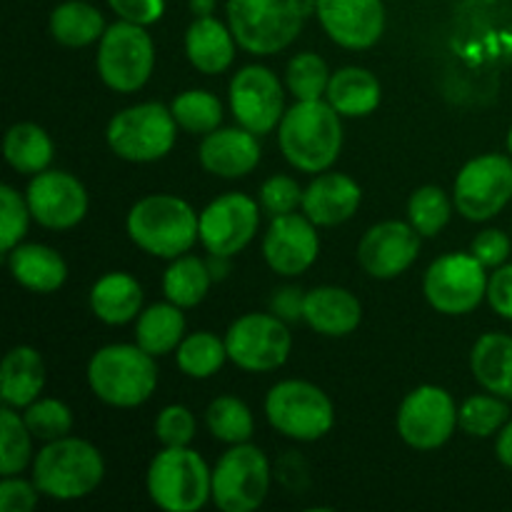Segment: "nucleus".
Here are the masks:
<instances>
[{"instance_id": "2f4dec72", "label": "nucleus", "mask_w": 512, "mask_h": 512, "mask_svg": "<svg viewBox=\"0 0 512 512\" xmlns=\"http://www.w3.org/2000/svg\"><path fill=\"white\" fill-rule=\"evenodd\" d=\"M3 150L10 168L23 175L43 173L53 160V140L35 123H15L5 133Z\"/></svg>"}, {"instance_id": "c756f323", "label": "nucleus", "mask_w": 512, "mask_h": 512, "mask_svg": "<svg viewBox=\"0 0 512 512\" xmlns=\"http://www.w3.org/2000/svg\"><path fill=\"white\" fill-rule=\"evenodd\" d=\"M185 338L183 308L168 303H155L138 315L135 323V343L148 350L153 358L178 350Z\"/></svg>"}, {"instance_id": "dca6fc26", "label": "nucleus", "mask_w": 512, "mask_h": 512, "mask_svg": "<svg viewBox=\"0 0 512 512\" xmlns=\"http://www.w3.org/2000/svg\"><path fill=\"white\" fill-rule=\"evenodd\" d=\"M258 223L260 210L253 198L243 193L220 195L200 213V243L210 255L233 258L248 248Z\"/></svg>"}, {"instance_id": "39448f33", "label": "nucleus", "mask_w": 512, "mask_h": 512, "mask_svg": "<svg viewBox=\"0 0 512 512\" xmlns=\"http://www.w3.org/2000/svg\"><path fill=\"white\" fill-rule=\"evenodd\" d=\"M305 23L300 0H228V25L250 55H275L288 48Z\"/></svg>"}, {"instance_id": "412c9836", "label": "nucleus", "mask_w": 512, "mask_h": 512, "mask_svg": "<svg viewBox=\"0 0 512 512\" xmlns=\"http://www.w3.org/2000/svg\"><path fill=\"white\" fill-rule=\"evenodd\" d=\"M198 158L210 175L228 180L243 178V175L253 173L260 163L258 135L245 130L243 125L240 128H218L205 135Z\"/></svg>"}, {"instance_id": "5701e85b", "label": "nucleus", "mask_w": 512, "mask_h": 512, "mask_svg": "<svg viewBox=\"0 0 512 512\" xmlns=\"http://www.w3.org/2000/svg\"><path fill=\"white\" fill-rule=\"evenodd\" d=\"M303 320L315 333L328 335V338H343L360 325L363 305L350 290L320 285V288L305 293Z\"/></svg>"}, {"instance_id": "aec40b11", "label": "nucleus", "mask_w": 512, "mask_h": 512, "mask_svg": "<svg viewBox=\"0 0 512 512\" xmlns=\"http://www.w3.org/2000/svg\"><path fill=\"white\" fill-rule=\"evenodd\" d=\"M318 225L308 215H278L263 238V255L270 270L283 278H295L315 263L320 253Z\"/></svg>"}, {"instance_id": "423d86ee", "label": "nucleus", "mask_w": 512, "mask_h": 512, "mask_svg": "<svg viewBox=\"0 0 512 512\" xmlns=\"http://www.w3.org/2000/svg\"><path fill=\"white\" fill-rule=\"evenodd\" d=\"M145 485L165 512H195L213 500V470L190 448H163L150 463Z\"/></svg>"}, {"instance_id": "4468645a", "label": "nucleus", "mask_w": 512, "mask_h": 512, "mask_svg": "<svg viewBox=\"0 0 512 512\" xmlns=\"http://www.w3.org/2000/svg\"><path fill=\"white\" fill-rule=\"evenodd\" d=\"M458 425V405L438 385H420L400 403L398 433L415 450L443 448Z\"/></svg>"}, {"instance_id": "c03bdc74", "label": "nucleus", "mask_w": 512, "mask_h": 512, "mask_svg": "<svg viewBox=\"0 0 512 512\" xmlns=\"http://www.w3.org/2000/svg\"><path fill=\"white\" fill-rule=\"evenodd\" d=\"M155 438L163 448H188L195 438V415L185 405H168L155 418Z\"/></svg>"}, {"instance_id": "e433bc0d", "label": "nucleus", "mask_w": 512, "mask_h": 512, "mask_svg": "<svg viewBox=\"0 0 512 512\" xmlns=\"http://www.w3.org/2000/svg\"><path fill=\"white\" fill-rule=\"evenodd\" d=\"M175 123L193 135H208L223 123V103L208 90H185L170 105Z\"/></svg>"}, {"instance_id": "a19ab883", "label": "nucleus", "mask_w": 512, "mask_h": 512, "mask_svg": "<svg viewBox=\"0 0 512 512\" xmlns=\"http://www.w3.org/2000/svg\"><path fill=\"white\" fill-rule=\"evenodd\" d=\"M25 425L30 428L35 440L53 443V440L65 438L73 430V413L65 403L55 398H40L30 403L23 413Z\"/></svg>"}, {"instance_id": "1a4fd4ad", "label": "nucleus", "mask_w": 512, "mask_h": 512, "mask_svg": "<svg viewBox=\"0 0 512 512\" xmlns=\"http://www.w3.org/2000/svg\"><path fill=\"white\" fill-rule=\"evenodd\" d=\"M100 80L115 93H135L150 80L155 68V45L145 25L118 20L100 38Z\"/></svg>"}, {"instance_id": "3c124183", "label": "nucleus", "mask_w": 512, "mask_h": 512, "mask_svg": "<svg viewBox=\"0 0 512 512\" xmlns=\"http://www.w3.org/2000/svg\"><path fill=\"white\" fill-rule=\"evenodd\" d=\"M495 455H498V460L505 468L512 470V420H508L503 430H500L498 443H495Z\"/></svg>"}, {"instance_id": "f03ea898", "label": "nucleus", "mask_w": 512, "mask_h": 512, "mask_svg": "<svg viewBox=\"0 0 512 512\" xmlns=\"http://www.w3.org/2000/svg\"><path fill=\"white\" fill-rule=\"evenodd\" d=\"M125 228L140 250L175 260L200 240V215L178 195H148L130 208Z\"/></svg>"}, {"instance_id": "2eb2a0df", "label": "nucleus", "mask_w": 512, "mask_h": 512, "mask_svg": "<svg viewBox=\"0 0 512 512\" xmlns=\"http://www.w3.org/2000/svg\"><path fill=\"white\" fill-rule=\"evenodd\" d=\"M230 108L235 120L258 138L273 133L285 115V95L278 75L265 65H245L230 80Z\"/></svg>"}, {"instance_id": "20e7f679", "label": "nucleus", "mask_w": 512, "mask_h": 512, "mask_svg": "<svg viewBox=\"0 0 512 512\" xmlns=\"http://www.w3.org/2000/svg\"><path fill=\"white\" fill-rule=\"evenodd\" d=\"M105 463L93 443L65 438L45 443L33 458V483L40 495L53 500H80L103 483Z\"/></svg>"}, {"instance_id": "ea45409f", "label": "nucleus", "mask_w": 512, "mask_h": 512, "mask_svg": "<svg viewBox=\"0 0 512 512\" xmlns=\"http://www.w3.org/2000/svg\"><path fill=\"white\" fill-rule=\"evenodd\" d=\"M328 83V63L315 53H298L285 68V85L298 100H323Z\"/></svg>"}, {"instance_id": "8fccbe9b", "label": "nucleus", "mask_w": 512, "mask_h": 512, "mask_svg": "<svg viewBox=\"0 0 512 512\" xmlns=\"http://www.w3.org/2000/svg\"><path fill=\"white\" fill-rule=\"evenodd\" d=\"M303 305H305V295L303 290L298 288L275 290L273 300H270V310H273L278 318H283L285 323H288V320L303 318Z\"/></svg>"}, {"instance_id": "4be33fe9", "label": "nucleus", "mask_w": 512, "mask_h": 512, "mask_svg": "<svg viewBox=\"0 0 512 512\" xmlns=\"http://www.w3.org/2000/svg\"><path fill=\"white\" fill-rule=\"evenodd\" d=\"M363 190L350 175L320 173L303 193V213L320 228H333L358 213Z\"/></svg>"}, {"instance_id": "603ef678", "label": "nucleus", "mask_w": 512, "mask_h": 512, "mask_svg": "<svg viewBox=\"0 0 512 512\" xmlns=\"http://www.w3.org/2000/svg\"><path fill=\"white\" fill-rule=\"evenodd\" d=\"M190 10L195 13V18H203V15H213L215 0H190Z\"/></svg>"}, {"instance_id": "393cba45", "label": "nucleus", "mask_w": 512, "mask_h": 512, "mask_svg": "<svg viewBox=\"0 0 512 512\" xmlns=\"http://www.w3.org/2000/svg\"><path fill=\"white\" fill-rule=\"evenodd\" d=\"M13 278L33 293H55L68 278V265L53 248L40 243L15 245L8 253Z\"/></svg>"}, {"instance_id": "ddd939ff", "label": "nucleus", "mask_w": 512, "mask_h": 512, "mask_svg": "<svg viewBox=\"0 0 512 512\" xmlns=\"http://www.w3.org/2000/svg\"><path fill=\"white\" fill-rule=\"evenodd\" d=\"M453 200L473 223L495 218L512 200V158L488 153L465 163L455 178Z\"/></svg>"}, {"instance_id": "a878e982", "label": "nucleus", "mask_w": 512, "mask_h": 512, "mask_svg": "<svg viewBox=\"0 0 512 512\" xmlns=\"http://www.w3.org/2000/svg\"><path fill=\"white\" fill-rule=\"evenodd\" d=\"M45 385V365L43 358L30 345H18L10 350L3 360V373H0V398L5 405L20 410L40 398V390Z\"/></svg>"}, {"instance_id": "49530a36", "label": "nucleus", "mask_w": 512, "mask_h": 512, "mask_svg": "<svg viewBox=\"0 0 512 512\" xmlns=\"http://www.w3.org/2000/svg\"><path fill=\"white\" fill-rule=\"evenodd\" d=\"M512 243L508 235L498 228H488L483 233L475 235L473 245H470V253L485 265V268H500L505 265V260L510 258Z\"/></svg>"}, {"instance_id": "58836bf2", "label": "nucleus", "mask_w": 512, "mask_h": 512, "mask_svg": "<svg viewBox=\"0 0 512 512\" xmlns=\"http://www.w3.org/2000/svg\"><path fill=\"white\" fill-rule=\"evenodd\" d=\"M510 420V408L500 395H473L458 410V423L463 433L473 438H490L500 433Z\"/></svg>"}, {"instance_id": "f3484780", "label": "nucleus", "mask_w": 512, "mask_h": 512, "mask_svg": "<svg viewBox=\"0 0 512 512\" xmlns=\"http://www.w3.org/2000/svg\"><path fill=\"white\" fill-rule=\"evenodd\" d=\"M25 200L35 223L48 230L75 228L88 213L85 185L63 170H43L33 175Z\"/></svg>"}, {"instance_id": "72a5a7b5", "label": "nucleus", "mask_w": 512, "mask_h": 512, "mask_svg": "<svg viewBox=\"0 0 512 512\" xmlns=\"http://www.w3.org/2000/svg\"><path fill=\"white\" fill-rule=\"evenodd\" d=\"M205 425L210 435L225 445L248 443L255 433V420L248 405L233 395L215 398L205 410Z\"/></svg>"}, {"instance_id": "4c0bfd02", "label": "nucleus", "mask_w": 512, "mask_h": 512, "mask_svg": "<svg viewBox=\"0 0 512 512\" xmlns=\"http://www.w3.org/2000/svg\"><path fill=\"white\" fill-rule=\"evenodd\" d=\"M453 215V203L438 185H423L415 190L408 200V218L410 225L418 230L423 238H435Z\"/></svg>"}, {"instance_id": "bb28decb", "label": "nucleus", "mask_w": 512, "mask_h": 512, "mask_svg": "<svg viewBox=\"0 0 512 512\" xmlns=\"http://www.w3.org/2000/svg\"><path fill=\"white\" fill-rule=\"evenodd\" d=\"M325 98L343 118H365V115L378 110L383 88L370 70L348 65V68H340L338 73L330 75Z\"/></svg>"}, {"instance_id": "a18cd8bd", "label": "nucleus", "mask_w": 512, "mask_h": 512, "mask_svg": "<svg viewBox=\"0 0 512 512\" xmlns=\"http://www.w3.org/2000/svg\"><path fill=\"white\" fill-rule=\"evenodd\" d=\"M38 485L18 475H5L0 483V510L3 512H30L38 505Z\"/></svg>"}, {"instance_id": "6e6552de", "label": "nucleus", "mask_w": 512, "mask_h": 512, "mask_svg": "<svg viewBox=\"0 0 512 512\" xmlns=\"http://www.w3.org/2000/svg\"><path fill=\"white\" fill-rule=\"evenodd\" d=\"M268 423L298 443H315L333 430L335 410L328 395L308 380H283L265 398Z\"/></svg>"}, {"instance_id": "c85d7f7f", "label": "nucleus", "mask_w": 512, "mask_h": 512, "mask_svg": "<svg viewBox=\"0 0 512 512\" xmlns=\"http://www.w3.org/2000/svg\"><path fill=\"white\" fill-rule=\"evenodd\" d=\"M475 380L488 393L512 400V335L485 333L470 353Z\"/></svg>"}, {"instance_id": "de8ad7c7", "label": "nucleus", "mask_w": 512, "mask_h": 512, "mask_svg": "<svg viewBox=\"0 0 512 512\" xmlns=\"http://www.w3.org/2000/svg\"><path fill=\"white\" fill-rule=\"evenodd\" d=\"M108 3L120 20L145 28L158 23L165 13V0H108Z\"/></svg>"}, {"instance_id": "cd10ccee", "label": "nucleus", "mask_w": 512, "mask_h": 512, "mask_svg": "<svg viewBox=\"0 0 512 512\" xmlns=\"http://www.w3.org/2000/svg\"><path fill=\"white\" fill-rule=\"evenodd\" d=\"M143 288L128 273H108L90 290V310L105 325H125L143 308Z\"/></svg>"}, {"instance_id": "c9c22d12", "label": "nucleus", "mask_w": 512, "mask_h": 512, "mask_svg": "<svg viewBox=\"0 0 512 512\" xmlns=\"http://www.w3.org/2000/svg\"><path fill=\"white\" fill-rule=\"evenodd\" d=\"M33 460V433L25 425L23 415L5 405L0 410V473L20 475Z\"/></svg>"}, {"instance_id": "7ed1b4c3", "label": "nucleus", "mask_w": 512, "mask_h": 512, "mask_svg": "<svg viewBox=\"0 0 512 512\" xmlns=\"http://www.w3.org/2000/svg\"><path fill=\"white\" fill-rule=\"evenodd\" d=\"M88 385L105 405L138 408L158 388V368L153 355L138 343L105 345L90 358Z\"/></svg>"}, {"instance_id": "6ab92c4d", "label": "nucleus", "mask_w": 512, "mask_h": 512, "mask_svg": "<svg viewBox=\"0 0 512 512\" xmlns=\"http://www.w3.org/2000/svg\"><path fill=\"white\" fill-rule=\"evenodd\" d=\"M423 235L410 223L385 220L373 225L358 245V263L370 278L393 280L415 263Z\"/></svg>"}, {"instance_id": "a211bd4d", "label": "nucleus", "mask_w": 512, "mask_h": 512, "mask_svg": "<svg viewBox=\"0 0 512 512\" xmlns=\"http://www.w3.org/2000/svg\"><path fill=\"white\" fill-rule=\"evenodd\" d=\"M320 25L333 43L348 50H368L383 38V0H315Z\"/></svg>"}, {"instance_id": "473e14b6", "label": "nucleus", "mask_w": 512, "mask_h": 512, "mask_svg": "<svg viewBox=\"0 0 512 512\" xmlns=\"http://www.w3.org/2000/svg\"><path fill=\"white\" fill-rule=\"evenodd\" d=\"M210 280H213V273H210L208 263H203L195 255H180L163 275L165 300L183 310L195 308L208 295Z\"/></svg>"}, {"instance_id": "37998d69", "label": "nucleus", "mask_w": 512, "mask_h": 512, "mask_svg": "<svg viewBox=\"0 0 512 512\" xmlns=\"http://www.w3.org/2000/svg\"><path fill=\"white\" fill-rule=\"evenodd\" d=\"M303 193L305 190H300V185L290 175H273L260 185V208L270 218L295 213L303 208Z\"/></svg>"}, {"instance_id": "9b49d317", "label": "nucleus", "mask_w": 512, "mask_h": 512, "mask_svg": "<svg viewBox=\"0 0 512 512\" xmlns=\"http://www.w3.org/2000/svg\"><path fill=\"white\" fill-rule=\"evenodd\" d=\"M485 265L473 253H450L435 260L423 280L428 303L443 315H468L488 298Z\"/></svg>"}, {"instance_id": "b1692460", "label": "nucleus", "mask_w": 512, "mask_h": 512, "mask_svg": "<svg viewBox=\"0 0 512 512\" xmlns=\"http://www.w3.org/2000/svg\"><path fill=\"white\" fill-rule=\"evenodd\" d=\"M235 40L230 25L220 23L213 15H203L190 23L185 33V55L205 75H220L233 65Z\"/></svg>"}, {"instance_id": "7c9ffc66", "label": "nucleus", "mask_w": 512, "mask_h": 512, "mask_svg": "<svg viewBox=\"0 0 512 512\" xmlns=\"http://www.w3.org/2000/svg\"><path fill=\"white\" fill-rule=\"evenodd\" d=\"M105 18L85 0H65L50 13V35L65 48H85L103 38Z\"/></svg>"}, {"instance_id": "864d4df0", "label": "nucleus", "mask_w": 512, "mask_h": 512, "mask_svg": "<svg viewBox=\"0 0 512 512\" xmlns=\"http://www.w3.org/2000/svg\"><path fill=\"white\" fill-rule=\"evenodd\" d=\"M508 150H510V158H512V128H510V133H508Z\"/></svg>"}, {"instance_id": "0eeeda50", "label": "nucleus", "mask_w": 512, "mask_h": 512, "mask_svg": "<svg viewBox=\"0 0 512 512\" xmlns=\"http://www.w3.org/2000/svg\"><path fill=\"white\" fill-rule=\"evenodd\" d=\"M178 128L173 110L163 103H140L115 113L105 138L118 158L128 163H153L173 150Z\"/></svg>"}, {"instance_id": "f257e3e1", "label": "nucleus", "mask_w": 512, "mask_h": 512, "mask_svg": "<svg viewBox=\"0 0 512 512\" xmlns=\"http://www.w3.org/2000/svg\"><path fill=\"white\" fill-rule=\"evenodd\" d=\"M343 115L328 100H298L280 120L285 160L303 173H325L343 148Z\"/></svg>"}, {"instance_id": "f704fd0d", "label": "nucleus", "mask_w": 512, "mask_h": 512, "mask_svg": "<svg viewBox=\"0 0 512 512\" xmlns=\"http://www.w3.org/2000/svg\"><path fill=\"white\" fill-rule=\"evenodd\" d=\"M175 360H178L180 373L195 380H205L213 378L223 368L225 360H228V348H225V340H220L218 335L193 333L178 345Z\"/></svg>"}, {"instance_id": "f8f14e48", "label": "nucleus", "mask_w": 512, "mask_h": 512, "mask_svg": "<svg viewBox=\"0 0 512 512\" xmlns=\"http://www.w3.org/2000/svg\"><path fill=\"white\" fill-rule=\"evenodd\" d=\"M228 360L245 373H270L285 365L293 338L285 320L268 313H248L235 320L225 333Z\"/></svg>"}, {"instance_id": "79ce46f5", "label": "nucleus", "mask_w": 512, "mask_h": 512, "mask_svg": "<svg viewBox=\"0 0 512 512\" xmlns=\"http://www.w3.org/2000/svg\"><path fill=\"white\" fill-rule=\"evenodd\" d=\"M30 208L28 200L13 188V185H3L0 188V248L3 253H10L15 245L28 233L30 223Z\"/></svg>"}, {"instance_id": "9d476101", "label": "nucleus", "mask_w": 512, "mask_h": 512, "mask_svg": "<svg viewBox=\"0 0 512 512\" xmlns=\"http://www.w3.org/2000/svg\"><path fill=\"white\" fill-rule=\"evenodd\" d=\"M270 490V463L260 448L238 443L213 468V503L223 512H253Z\"/></svg>"}, {"instance_id": "09e8293b", "label": "nucleus", "mask_w": 512, "mask_h": 512, "mask_svg": "<svg viewBox=\"0 0 512 512\" xmlns=\"http://www.w3.org/2000/svg\"><path fill=\"white\" fill-rule=\"evenodd\" d=\"M488 303L500 318L512 320V263L500 265L488 280Z\"/></svg>"}]
</instances>
